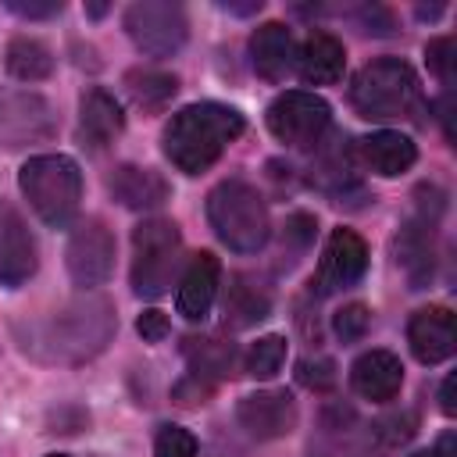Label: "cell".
<instances>
[{
    "label": "cell",
    "mask_w": 457,
    "mask_h": 457,
    "mask_svg": "<svg viewBox=\"0 0 457 457\" xmlns=\"http://www.w3.org/2000/svg\"><path fill=\"white\" fill-rule=\"evenodd\" d=\"M114 332H118L114 303L107 296L82 293V296L61 303L57 311H50L46 318L32 321L29 328H21L18 339H21V350L39 361L82 364V361H93L96 353H104V346L114 339Z\"/></svg>",
    "instance_id": "1"
},
{
    "label": "cell",
    "mask_w": 457,
    "mask_h": 457,
    "mask_svg": "<svg viewBox=\"0 0 457 457\" xmlns=\"http://www.w3.org/2000/svg\"><path fill=\"white\" fill-rule=\"evenodd\" d=\"M239 132H243V114L236 107L211 104V100L189 104L168 121L164 154L179 171L200 175L225 154L228 143L239 139Z\"/></svg>",
    "instance_id": "2"
},
{
    "label": "cell",
    "mask_w": 457,
    "mask_h": 457,
    "mask_svg": "<svg viewBox=\"0 0 457 457\" xmlns=\"http://www.w3.org/2000/svg\"><path fill=\"white\" fill-rule=\"evenodd\" d=\"M350 104L361 118L389 121V118H414L421 111V86L407 61L378 57L368 61L350 82Z\"/></svg>",
    "instance_id": "3"
},
{
    "label": "cell",
    "mask_w": 457,
    "mask_h": 457,
    "mask_svg": "<svg viewBox=\"0 0 457 457\" xmlns=\"http://www.w3.org/2000/svg\"><path fill=\"white\" fill-rule=\"evenodd\" d=\"M207 221L236 253H257L271 236L264 196L246 179H225L207 196Z\"/></svg>",
    "instance_id": "4"
},
{
    "label": "cell",
    "mask_w": 457,
    "mask_h": 457,
    "mask_svg": "<svg viewBox=\"0 0 457 457\" xmlns=\"http://www.w3.org/2000/svg\"><path fill=\"white\" fill-rule=\"evenodd\" d=\"M18 186L29 200V207L50 225V228H64L71 225V218L79 214V200H82V171L71 157L64 154H39L29 157L18 171Z\"/></svg>",
    "instance_id": "5"
},
{
    "label": "cell",
    "mask_w": 457,
    "mask_h": 457,
    "mask_svg": "<svg viewBox=\"0 0 457 457\" xmlns=\"http://www.w3.org/2000/svg\"><path fill=\"white\" fill-rule=\"evenodd\" d=\"M182 261V236L171 218H146L132 228V289L146 300L168 293Z\"/></svg>",
    "instance_id": "6"
},
{
    "label": "cell",
    "mask_w": 457,
    "mask_h": 457,
    "mask_svg": "<svg viewBox=\"0 0 457 457\" xmlns=\"http://www.w3.org/2000/svg\"><path fill=\"white\" fill-rule=\"evenodd\" d=\"M54 132H57V111L43 93L0 86V150L46 143Z\"/></svg>",
    "instance_id": "7"
},
{
    "label": "cell",
    "mask_w": 457,
    "mask_h": 457,
    "mask_svg": "<svg viewBox=\"0 0 457 457\" xmlns=\"http://www.w3.org/2000/svg\"><path fill=\"white\" fill-rule=\"evenodd\" d=\"M125 32L136 43V50L150 57H171L182 50L189 36V21L182 4L171 0H139L125 11Z\"/></svg>",
    "instance_id": "8"
},
{
    "label": "cell",
    "mask_w": 457,
    "mask_h": 457,
    "mask_svg": "<svg viewBox=\"0 0 457 457\" xmlns=\"http://www.w3.org/2000/svg\"><path fill=\"white\" fill-rule=\"evenodd\" d=\"M328 125H332V107L303 89H289L275 96L268 107V129L286 146H300V150L318 146L328 136Z\"/></svg>",
    "instance_id": "9"
},
{
    "label": "cell",
    "mask_w": 457,
    "mask_h": 457,
    "mask_svg": "<svg viewBox=\"0 0 457 457\" xmlns=\"http://www.w3.org/2000/svg\"><path fill=\"white\" fill-rule=\"evenodd\" d=\"M64 264H68V275H71L75 286H82V289L104 286L114 271V236H111V228L100 218L82 221L68 239Z\"/></svg>",
    "instance_id": "10"
},
{
    "label": "cell",
    "mask_w": 457,
    "mask_h": 457,
    "mask_svg": "<svg viewBox=\"0 0 457 457\" xmlns=\"http://www.w3.org/2000/svg\"><path fill=\"white\" fill-rule=\"evenodd\" d=\"M39 268L36 257V239L29 232V221L21 211L0 196V286L18 289L25 286Z\"/></svg>",
    "instance_id": "11"
},
{
    "label": "cell",
    "mask_w": 457,
    "mask_h": 457,
    "mask_svg": "<svg viewBox=\"0 0 457 457\" xmlns=\"http://www.w3.org/2000/svg\"><path fill=\"white\" fill-rule=\"evenodd\" d=\"M236 421L253 436V439H282L296 425V403L286 389H261L239 400Z\"/></svg>",
    "instance_id": "12"
},
{
    "label": "cell",
    "mask_w": 457,
    "mask_h": 457,
    "mask_svg": "<svg viewBox=\"0 0 457 457\" xmlns=\"http://www.w3.org/2000/svg\"><path fill=\"white\" fill-rule=\"evenodd\" d=\"M368 268V243L353 228H332L321 264H318V286L321 293L353 286Z\"/></svg>",
    "instance_id": "13"
},
{
    "label": "cell",
    "mask_w": 457,
    "mask_h": 457,
    "mask_svg": "<svg viewBox=\"0 0 457 457\" xmlns=\"http://www.w3.org/2000/svg\"><path fill=\"white\" fill-rule=\"evenodd\" d=\"M407 343H411V353L421 364L446 361L453 353V346H457L453 314L446 307H421V311H414V318L407 325Z\"/></svg>",
    "instance_id": "14"
},
{
    "label": "cell",
    "mask_w": 457,
    "mask_h": 457,
    "mask_svg": "<svg viewBox=\"0 0 457 457\" xmlns=\"http://www.w3.org/2000/svg\"><path fill=\"white\" fill-rule=\"evenodd\" d=\"M350 386L371 403H389L403 386V364L389 350H368L350 364Z\"/></svg>",
    "instance_id": "15"
},
{
    "label": "cell",
    "mask_w": 457,
    "mask_h": 457,
    "mask_svg": "<svg viewBox=\"0 0 457 457\" xmlns=\"http://www.w3.org/2000/svg\"><path fill=\"white\" fill-rule=\"evenodd\" d=\"M218 278H221V264L211 250H200L189 268L182 271L179 282V314L189 321H204L211 314V303L218 296Z\"/></svg>",
    "instance_id": "16"
},
{
    "label": "cell",
    "mask_w": 457,
    "mask_h": 457,
    "mask_svg": "<svg viewBox=\"0 0 457 457\" xmlns=\"http://www.w3.org/2000/svg\"><path fill=\"white\" fill-rule=\"evenodd\" d=\"M250 64L268 82H282L293 71L296 50H293V36L282 21H268L250 36Z\"/></svg>",
    "instance_id": "17"
},
{
    "label": "cell",
    "mask_w": 457,
    "mask_h": 457,
    "mask_svg": "<svg viewBox=\"0 0 457 457\" xmlns=\"http://www.w3.org/2000/svg\"><path fill=\"white\" fill-rule=\"evenodd\" d=\"M293 68L300 71V79L307 86H332V82L343 79L346 50L332 32H311L303 39V46L296 50V64Z\"/></svg>",
    "instance_id": "18"
},
{
    "label": "cell",
    "mask_w": 457,
    "mask_h": 457,
    "mask_svg": "<svg viewBox=\"0 0 457 457\" xmlns=\"http://www.w3.org/2000/svg\"><path fill=\"white\" fill-rule=\"evenodd\" d=\"M107 189L121 207H132V211H150L168 200V182L161 179V171L139 168V164H118L107 175Z\"/></svg>",
    "instance_id": "19"
},
{
    "label": "cell",
    "mask_w": 457,
    "mask_h": 457,
    "mask_svg": "<svg viewBox=\"0 0 457 457\" xmlns=\"http://www.w3.org/2000/svg\"><path fill=\"white\" fill-rule=\"evenodd\" d=\"M357 150H361V161L375 175H386V179H396V175L411 171L414 161H418V146L403 132H393V129H382V132L364 136L357 143Z\"/></svg>",
    "instance_id": "20"
},
{
    "label": "cell",
    "mask_w": 457,
    "mask_h": 457,
    "mask_svg": "<svg viewBox=\"0 0 457 457\" xmlns=\"http://www.w3.org/2000/svg\"><path fill=\"white\" fill-rule=\"evenodd\" d=\"M79 125H82V136H86L93 146H107V143L125 129L121 104H118L107 89H89V93L82 96V107H79Z\"/></svg>",
    "instance_id": "21"
},
{
    "label": "cell",
    "mask_w": 457,
    "mask_h": 457,
    "mask_svg": "<svg viewBox=\"0 0 457 457\" xmlns=\"http://www.w3.org/2000/svg\"><path fill=\"white\" fill-rule=\"evenodd\" d=\"M396 264L407 271L414 289L428 282V275H432V225H428V218L407 221L400 228V236H396Z\"/></svg>",
    "instance_id": "22"
},
{
    "label": "cell",
    "mask_w": 457,
    "mask_h": 457,
    "mask_svg": "<svg viewBox=\"0 0 457 457\" xmlns=\"http://www.w3.org/2000/svg\"><path fill=\"white\" fill-rule=\"evenodd\" d=\"M318 157L311 164V182L321 186L328 196H346L350 189H357V179H353V161H350V150L343 146V139H332V143H318L314 146Z\"/></svg>",
    "instance_id": "23"
},
{
    "label": "cell",
    "mask_w": 457,
    "mask_h": 457,
    "mask_svg": "<svg viewBox=\"0 0 457 457\" xmlns=\"http://www.w3.org/2000/svg\"><path fill=\"white\" fill-rule=\"evenodd\" d=\"M182 353L189 361V375L196 382H207V386H214L218 378H225L232 371V361H236L232 343L207 339V336H189L182 343Z\"/></svg>",
    "instance_id": "24"
},
{
    "label": "cell",
    "mask_w": 457,
    "mask_h": 457,
    "mask_svg": "<svg viewBox=\"0 0 457 457\" xmlns=\"http://www.w3.org/2000/svg\"><path fill=\"white\" fill-rule=\"evenodd\" d=\"M4 64H7V71L14 79L39 82V79H46L54 71V54H50L46 43H39L32 36H14L7 43V50H4Z\"/></svg>",
    "instance_id": "25"
},
{
    "label": "cell",
    "mask_w": 457,
    "mask_h": 457,
    "mask_svg": "<svg viewBox=\"0 0 457 457\" xmlns=\"http://www.w3.org/2000/svg\"><path fill=\"white\" fill-rule=\"evenodd\" d=\"M225 318L232 325L246 328V325L268 318V296L257 286H250L246 278H232V289H228V300H225Z\"/></svg>",
    "instance_id": "26"
},
{
    "label": "cell",
    "mask_w": 457,
    "mask_h": 457,
    "mask_svg": "<svg viewBox=\"0 0 457 457\" xmlns=\"http://www.w3.org/2000/svg\"><path fill=\"white\" fill-rule=\"evenodd\" d=\"M129 93L139 107H164L175 89H179V79L168 75V71H154V68H143V71H129Z\"/></svg>",
    "instance_id": "27"
},
{
    "label": "cell",
    "mask_w": 457,
    "mask_h": 457,
    "mask_svg": "<svg viewBox=\"0 0 457 457\" xmlns=\"http://www.w3.org/2000/svg\"><path fill=\"white\" fill-rule=\"evenodd\" d=\"M286 364V339L282 336H264L250 346L246 353V375L253 378H271Z\"/></svg>",
    "instance_id": "28"
},
{
    "label": "cell",
    "mask_w": 457,
    "mask_h": 457,
    "mask_svg": "<svg viewBox=\"0 0 457 457\" xmlns=\"http://www.w3.org/2000/svg\"><path fill=\"white\" fill-rule=\"evenodd\" d=\"M154 457H196V436L182 425H161L154 439Z\"/></svg>",
    "instance_id": "29"
},
{
    "label": "cell",
    "mask_w": 457,
    "mask_h": 457,
    "mask_svg": "<svg viewBox=\"0 0 457 457\" xmlns=\"http://www.w3.org/2000/svg\"><path fill=\"white\" fill-rule=\"evenodd\" d=\"M368 321H371V314H368L364 303H346V307L336 311L332 328H336V336H339L343 343H357V339L368 332Z\"/></svg>",
    "instance_id": "30"
},
{
    "label": "cell",
    "mask_w": 457,
    "mask_h": 457,
    "mask_svg": "<svg viewBox=\"0 0 457 457\" xmlns=\"http://www.w3.org/2000/svg\"><path fill=\"white\" fill-rule=\"evenodd\" d=\"M425 61H428L432 75L450 86V82H453V64H457V57H453V36H436V39H428Z\"/></svg>",
    "instance_id": "31"
},
{
    "label": "cell",
    "mask_w": 457,
    "mask_h": 457,
    "mask_svg": "<svg viewBox=\"0 0 457 457\" xmlns=\"http://www.w3.org/2000/svg\"><path fill=\"white\" fill-rule=\"evenodd\" d=\"M353 18H357L361 32H368V36H393V29H396L393 14H389L382 4H361V7L353 11Z\"/></svg>",
    "instance_id": "32"
},
{
    "label": "cell",
    "mask_w": 457,
    "mask_h": 457,
    "mask_svg": "<svg viewBox=\"0 0 457 457\" xmlns=\"http://www.w3.org/2000/svg\"><path fill=\"white\" fill-rule=\"evenodd\" d=\"M296 378L307 386V389H332V382H336V368H332V361L328 357H318V361H300V368H296Z\"/></svg>",
    "instance_id": "33"
},
{
    "label": "cell",
    "mask_w": 457,
    "mask_h": 457,
    "mask_svg": "<svg viewBox=\"0 0 457 457\" xmlns=\"http://www.w3.org/2000/svg\"><path fill=\"white\" fill-rule=\"evenodd\" d=\"M136 328H139V336H143L146 343H161V339L168 336V318H164L161 311H143L139 321H136Z\"/></svg>",
    "instance_id": "34"
},
{
    "label": "cell",
    "mask_w": 457,
    "mask_h": 457,
    "mask_svg": "<svg viewBox=\"0 0 457 457\" xmlns=\"http://www.w3.org/2000/svg\"><path fill=\"white\" fill-rule=\"evenodd\" d=\"M286 236H289L296 246H307V243L314 239V218H311V214H293V218L286 221Z\"/></svg>",
    "instance_id": "35"
},
{
    "label": "cell",
    "mask_w": 457,
    "mask_h": 457,
    "mask_svg": "<svg viewBox=\"0 0 457 457\" xmlns=\"http://www.w3.org/2000/svg\"><path fill=\"white\" fill-rule=\"evenodd\" d=\"M7 7L21 18H57L61 14V4H21V0H7Z\"/></svg>",
    "instance_id": "36"
},
{
    "label": "cell",
    "mask_w": 457,
    "mask_h": 457,
    "mask_svg": "<svg viewBox=\"0 0 457 457\" xmlns=\"http://www.w3.org/2000/svg\"><path fill=\"white\" fill-rule=\"evenodd\" d=\"M439 407H443V414H453V375L443 382V393H439Z\"/></svg>",
    "instance_id": "37"
},
{
    "label": "cell",
    "mask_w": 457,
    "mask_h": 457,
    "mask_svg": "<svg viewBox=\"0 0 457 457\" xmlns=\"http://www.w3.org/2000/svg\"><path fill=\"white\" fill-rule=\"evenodd\" d=\"M225 11H232V14H253V11H261V0H250V4H221Z\"/></svg>",
    "instance_id": "38"
},
{
    "label": "cell",
    "mask_w": 457,
    "mask_h": 457,
    "mask_svg": "<svg viewBox=\"0 0 457 457\" xmlns=\"http://www.w3.org/2000/svg\"><path fill=\"white\" fill-rule=\"evenodd\" d=\"M443 7H418V18H436Z\"/></svg>",
    "instance_id": "39"
},
{
    "label": "cell",
    "mask_w": 457,
    "mask_h": 457,
    "mask_svg": "<svg viewBox=\"0 0 457 457\" xmlns=\"http://www.w3.org/2000/svg\"><path fill=\"white\" fill-rule=\"evenodd\" d=\"M411 457H443L439 450H418V453H411Z\"/></svg>",
    "instance_id": "40"
},
{
    "label": "cell",
    "mask_w": 457,
    "mask_h": 457,
    "mask_svg": "<svg viewBox=\"0 0 457 457\" xmlns=\"http://www.w3.org/2000/svg\"><path fill=\"white\" fill-rule=\"evenodd\" d=\"M46 457H68V453H46Z\"/></svg>",
    "instance_id": "41"
}]
</instances>
